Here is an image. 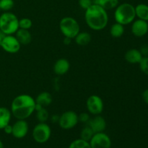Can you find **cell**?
<instances>
[{"mask_svg": "<svg viewBox=\"0 0 148 148\" xmlns=\"http://www.w3.org/2000/svg\"><path fill=\"white\" fill-rule=\"evenodd\" d=\"M87 125L92 129L94 133L103 132L106 128V121L101 116L95 115L93 118H90Z\"/></svg>", "mask_w": 148, "mask_h": 148, "instance_id": "13", "label": "cell"}, {"mask_svg": "<svg viewBox=\"0 0 148 148\" xmlns=\"http://www.w3.org/2000/svg\"><path fill=\"white\" fill-rule=\"evenodd\" d=\"M139 64L142 72L148 75V56H143Z\"/></svg>", "mask_w": 148, "mask_h": 148, "instance_id": "28", "label": "cell"}, {"mask_svg": "<svg viewBox=\"0 0 148 148\" xmlns=\"http://www.w3.org/2000/svg\"><path fill=\"white\" fill-rule=\"evenodd\" d=\"M35 101H36V105L40 106L45 108V107L51 105V103H52V95L50 92L43 91L37 95Z\"/></svg>", "mask_w": 148, "mask_h": 148, "instance_id": "16", "label": "cell"}, {"mask_svg": "<svg viewBox=\"0 0 148 148\" xmlns=\"http://www.w3.org/2000/svg\"><path fill=\"white\" fill-rule=\"evenodd\" d=\"M36 111V101L31 95L21 94L16 96L11 103L10 111L17 119H26Z\"/></svg>", "mask_w": 148, "mask_h": 148, "instance_id": "1", "label": "cell"}, {"mask_svg": "<svg viewBox=\"0 0 148 148\" xmlns=\"http://www.w3.org/2000/svg\"><path fill=\"white\" fill-rule=\"evenodd\" d=\"M131 30L132 34L136 37H143L148 33V22L145 20H134L132 25Z\"/></svg>", "mask_w": 148, "mask_h": 148, "instance_id": "12", "label": "cell"}, {"mask_svg": "<svg viewBox=\"0 0 148 148\" xmlns=\"http://www.w3.org/2000/svg\"><path fill=\"white\" fill-rule=\"evenodd\" d=\"M135 17V7L130 3L119 4L115 8L114 18L116 23L127 25L132 23Z\"/></svg>", "mask_w": 148, "mask_h": 148, "instance_id": "3", "label": "cell"}, {"mask_svg": "<svg viewBox=\"0 0 148 148\" xmlns=\"http://www.w3.org/2000/svg\"><path fill=\"white\" fill-rule=\"evenodd\" d=\"M4 131L6 134H12V125H10V124L6 126L4 129Z\"/></svg>", "mask_w": 148, "mask_h": 148, "instance_id": "32", "label": "cell"}, {"mask_svg": "<svg viewBox=\"0 0 148 148\" xmlns=\"http://www.w3.org/2000/svg\"><path fill=\"white\" fill-rule=\"evenodd\" d=\"M33 26V21L30 18L23 17L19 20V28L24 30H30Z\"/></svg>", "mask_w": 148, "mask_h": 148, "instance_id": "26", "label": "cell"}, {"mask_svg": "<svg viewBox=\"0 0 148 148\" xmlns=\"http://www.w3.org/2000/svg\"><path fill=\"white\" fill-rule=\"evenodd\" d=\"M22 45L13 35H6L1 42V47L9 53H16L20 50Z\"/></svg>", "mask_w": 148, "mask_h": 148, "instance_id": "9", "label": "cell"}, {"mask_svg": "<svg viewBox=\"0 0 148 148\" xmlns=\"http://www.w3.org/2000/svg\"><path fill=\"white\" fill-rule=\"evenodd\" d=\"M19 29V19L10 12H4L0 16V30L5 35H14Z\"/></svg>", "mask_w": 148, "mask_h": 148, "instance_id": "4", "label": "cell"}, {"mask_svg": "<svg viewBox=\"0 0 148 148\" xmlns=\"http://www.w3.org/2000/svg\"><path fill=\"white\" fill-rule=\"evenodd\" d=\"M59 29L64 37L73 39L80 32V26L76 19L64 17L59 22Z\"/></svg>", "mask_w": 148, "mask_h": 148, "instance_id": "5", "label": "cell"}, {"mask_svg": "<svg viewBox=\"0 0 148 148\" xmlns=\"http://www.w3.org/2000/svg\"><path fill=\"white\" fill-rule=\"evenodd\" d=\"M15 37L21 45H28L32 40L31 33L29 30L19 28L15 33Z\"/></svg>", "mask_w": 148, "mask_h": 148, "instance_id": "17", "label": "cell"}, {"mask_svg": "<svg viewBox=\"0 0 148 148\" xmlns=\"http://www.w3.org/2000/svg\"><path fill=\"white\" fill-rule=\"evenodd\" d=\"M140 51L143 56H148V45H143V46L140 47Z\"/></svg>", "mask_w": 148, "mask_h": 148, "instance_id": "31", "label": "cell"}, {"mask_svg": "<svg viewBox=\"0 0 148 148\" xmlns=\"http://www.w3.org/2000/svg\"><path fill=\"white\" fill-rule=\"evenodd\" d=\"M124 25L116 22L110 27V34L113 38H120L124 33Z\"/></svg>", "mask_w": 148, "mask_h": 148, "instance_id": "22", "label": "cell"}, {"mask_svg": "<svg viewBox=\"0 0 148 148\" xmlns=\"http://www.w3.org/2000/svg\"><path fill=\"white\" fill-rule=\"evenodd\" d=\"M0 148H4V144L1 140H0Z\"/></svg>", "mask_w": 148, "mask_h": 148, "instance_id": "36", "label": "cell"}, {"mask_svg": "<svg viewBox=\"0 0 148 148\" xmlns=\"http://www.w3.org/2000/svg\"><path fill=\"white\" fill-rule=\"evenodd\" d=\"M134 7L136 17L140 20L148 22V5L145 4H139Z\"/></svg>", "mask_w": 148, "mask_h": 148, "instance_id": "21", "label": "cell"}, {"mask_svg": "<svg viewBox=\"0 0 148 148\" xmlns=\"http://www.w3.org/2000/svg\"><path fill=\"white\" fill-rule=\"evenodd\" d=\"M93 4H98L106 10L115 9L119 4V0H92Z\"/></svg>", "mask_w": 148, "mask_h": 148, "instance_id": "20", "label": "cell"}, {"mask_svg": "<svg viewBox=\"0 0 148 148\" xmlns=\"http://www.w3.org/2000/svg\"><path fill=\"white\" fill-rule=\"evenodd\" d=\"M71 41H72V39L69 38L64 37V43L65 45H69L71 43Z\"/></svg>", "mask_w": 148, "mask_h": 148, "instance_id": "34", "label": "cell"}, {"mask_svg": "<svg viewBox=\"0 0 148 148\" xmlns=\"http://www.w3.org/2000/svg\"><path fill=\"white\" fill-rule=\"evenodd\" d=\"M6 35L4 34L3 32H1V30H0V46H1V42H2L3 39H4V36H5Z\"/></svg>", "mask_w": 148, "mask_h": 148, "instance_id": "35", "label": "cell"}, {"mask_svg": "<svg viewBox=\"0 0 148 148\" xmlns=\"http://www.w3.org/2000/svg\"><path fill=\"white\" fill-rule=\"evenodd\" d=\"M51 130L46 122H39L36 124L33 130V137L38 143H45L50 139Z\"/></svg>", "mask_w": 148, "mask_h": 148, "instance_id": "6", "label": "cell"}, {"mask_svg": "<svg viewBox=\"0 0 148 148\" xmlns=\"http://www.w3.org/2000/svg\"><path fill=\"white\" fill-rule=\"evenodd\" d=\"M14 2L13 0H0V10L9 12L13 8Z\"/></svg>", "mask_w": 148, "mask_h": 148, "instance_id": "27", "label": "cell"}, {"mask_svg": "<svg viewBox=\"0 0 148 148\" xmlns=\"http://www.w3.org/2000/svg\"><path fill=\"white\" fill-rule=\"evenodd\" d=\"M143 99L146 103L148 104V89L145 90L143 92Z\"/></svg>", "mask_w": 148, "mask_h": 148, "instance_id": "33", "label": "cell"}, {"mask_svg": "<svg viewBox=\"0 0 148 148\" xmlns=\"http://www.w3.org/2000/svg\"><path fill=\"white\" fill-rule=\"evenodd\" d=\"M69 148H91L90 143L82 139H77L72 142Z\"/></svg>", "mask_w": 148, "mask_h": 148, "instance_id": "24", "label": "cell"}, {"mask_svg": "<svg viewBox=\"0 0 148 148\" xmlns=\"http://www.w3.org/2000/svg\"></svg>", "mask_w": 148, "mask_h": 148, "instance_id": "37", "label": "cell"}, {"mask_svg": "<svg viewBox=\"0 0 148 148\" xmlns=\"http://www.w3.org/2000/svg\"><path fill=\"white\" fill-rule=\"evenodd\" d=\"M91 148H111V140L106 133H95L89 141Z\"/></svg>", "mask_w": 148, "mask_h": 148, "instance_id": "10", "label": "cell"}, {"mask_svg": "<svg viewBox=\"0 0 148 148\" xmlns=\"http://www.w3.org/2000/svg\"><path fill=\"white\" fill-rule=\"evenodd\" d=\"M143 56L140 53V50L136 49H131L127 51L124 55V59L128 63L132 64H139L143 59Z\"/></svg>", "mask_w": 148, "mask_h": 148, "instance_id": "15", "label": "cell"}, {"mask_svg": "<svg viewBox=\"0 0 148 148\" xmlns=\"http://www.w3.org/2000/svg\"><path fill=\"white\" fill-rule=\"evenodd\" d=\"M85 20L88 27L95 31L105 28L108 25V15L107 10L95 4H92L85 10Z\"/></svg>", "mask_w": 148, "mask_h": 148, "instance_id": "2", "label": "cell"}, {"mask_svg": "<svg viewBox=\"0 0 148 148\" xmlns=\"http://www.w3.org/2000/svg\"><path fill=\"white\" fill-rule=\"evenodd\" d=\"M36 111L37 112L36 118L38 120L39 122H46L49 119V112H48L47 110L45 108H41Z\"/></svg>", "mask_w": 148, "mask_h": 148, "instance_id": "25", "label": "cell"}, {"mask_svg": "<svg viewBox=\"0 0 148 148\" xmlns=\"http://www.w3.org/2000/svg\"><path fill=\"white\" fill-rule=\"evenodd\" d=\"M12 113L6 107H0V130H3L10 122Z\"/></svg>", "mask_w": 148, "mask_h": 148, "instance_id": "18", "label": "cell"}, {"mask_svg": "<svg viewBox=\"0 0 148 148\" xmlns=\"http://www.w3.org/2000/svg\"><path fill=\"white\" fill-rule=\"evenodd\" d=\"M86 106L90 114L95 116L100 115L103 111V101L98 95H92L89 96V98L87 100Z\"/></svg>", "mask_w": 148, "mask_h": 148, "instance_id": "8", "label": "cell"}, {"mask_svg": "<svg viewBox=\"0 0 148 148\" xmlns=\"http://www.w3.org/2000/svg\"><path fill=\"white\" fill-rule=\"evenodd\" d=\"M78 4L81 8L86 10L93 4V1L92 0H78Z\"/></svg>", "mask_w": 148, "mask_h": 148, "instance_id": "29", "label": "cell"}, {"mask_svg": "<svg viewBox=\"0 0 148 148\" xmlns=\"http://www.w3.org/2000/svg\"><path fill=\"white\" fill-rule=\"evenodd\" d=\"M59 127L63 130H71L79 122L78 114L73 111H66L59 117Z\"/></svg>", "mask_w": 148, "mask_h": 148, "instance_id": "7", "label": "cell"}, {"mask_svg": "<svg viewBox=\"0 0 148 148\" xmlns=\"http://www.w3.org/2000/svg\"><path fill=\"white\" fill-rule=\"evenodd\" d=\"M75 41L78 46H85L89 44L92 40V36L88 32H79L75 37Z\"/></svg>", "mask_w": 148, "mask_h": 148, "instance_id": "19", "label": "cell"}, {"mask_svg": "<svg viewBox=\"0 0 148 148\" xmlns=\"http://www.w3.org/2000/svg\"><path fill=\"white\" fill-rule=\"evenodd\" d=\"M94 134H95V133L93 132L92 129H91L88 125H86L85 127H83V129H82V131H81L80 139L85 140V141L89 142L90 140H91V138H92Z\"/></svg>", "mask_w": 148, "mask_h": 148, "instance_id": "23", "label": "cell"}, {"mask_svg": "<svg viewBox=\"0 0 148 148\" xmlns=\"http://www.w3.org/2000/svg\"><path fill=\"white\" fill-rule=\"evenodd\" d=\"M78 119H79V121L87 124L89 121V120L90 119V116L89 114L83 112L79 114V115H78Z\"/></svg>", "mask_w": 148, "mask_h": 148, "instance_id": "30", "label": "cell"}, {"mask_svg": "<svg viewBox=\"0 0 148 148\" xmlns=\"http://www.w3.org/2000/svg\"><path fill=\"white\" fill-rule=\"evenodd\" d=\"M28 124L25 119H17V121L12 125L13 137L17 139L24 138L28 132Z\"/></svg>", "mask_w": 148, "mask_h": 148, "instance_id": "11", "label": "cell"}, {"mask_svg": "<svg viewBox=\"0 0 148 148\" xmlns=\"http://www.w3.org/2000/svg\"><path fill=\"white\" fill-rule=\"evenodd\" d=\"M70 68V64L66 59L62 58L56 61L53 65V72L56 75L62 76L67 73Z\"/></svg>", "mask_w": 148, "mask_h": 148, "instance_id": "14", "label": "cell"}]
</instances>
